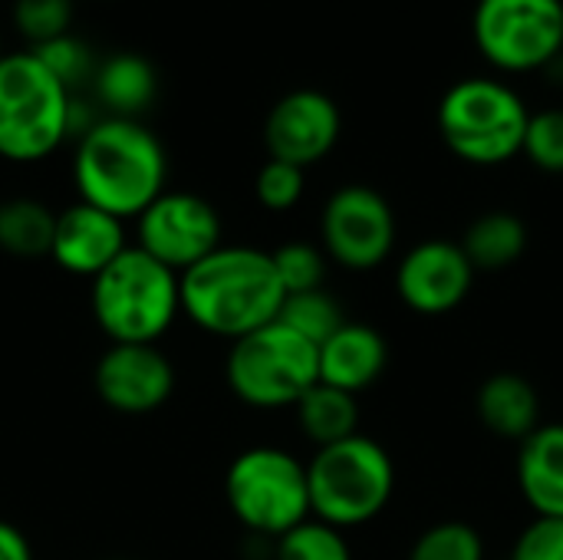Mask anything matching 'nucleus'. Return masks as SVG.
<instances>
[{"label":"nucleus","instance_id":"f257e3e1","mask_svg":"<svg viewBox=\"0 0 563 560\" xmlns=\"http://www.w3.org/2000/svg\"><path fill=\"white\" fill-rule=\"evenodd\" d=\"M181 314L205 333L241 340L277 320L284 287L271 251L247 244H221L214 254L178 274Z\"/></svg>","mask_w":563,"mask_h":560},{"label":"nucleus","instance_id":"f03ea898","mask_svg":"<svg viewBox=\"0 0 563 560\" xmlns=\"http://www.w3.org/2000/svg\"><path fill=\"white\" fill-rule=\"evenodd\" d=\"M168 158L158 135L139 119H96L76 145L73 185L79 201L129 221L165 191Z\"/></svg>","mask_w":563,"mask_h":560},{"label":"nucleus","instance_id":"7ed1b4c3","mask_svg":"<svg viewBox=\"0 0 563 560\" xmlns=\"http://www.w3.org/2000/svg\"><path fill=\"white\" fill-rule=\"evenodd\" d=\"M89 307L96 327L112 343H158L181 314L178 274L129 244L92 277Z\"/></svg>","mask_w":563,"mask_h":560},{"label":"nucleus","instance_id":"20e7f679","mask_svg":"<svg viewBox=\"0 0 563 560\" xmlns=\"http://www.w3.org/2000/svg\"><path fill=\"white\" fill-rule=\"evenodd\" d=\"M531 109L521 92L495 76H468L445 89L435 125L445 149L478 168H495L521 155Z\"/></svg>","mask_w":563,"mask_h":560},{"label":"nucleus","instance_id":"39448f33","mask_svg":"<svg viewBox=\"0 0 563 560\" xmlns=\"http://www.w3.org/2000/svg\"><path fill=\"white\" fill-rule=\"evenodd\" d=\"M310 518L340 531L376 521L396 492V465L386 446L356 432L343 442L323 446L307 462Z\"/></svg>","mask_w":563,"mask_h":560},{"label":"nucleus","instance_id":"423d86ee","mask_svg":"<svg viewBox=\"0 0 563 560\" xmlns=\"http://www.w3.org/2000/svg\"><path fill=\"white\" fill-rule=\"evenodd\" d=\"M73 135V92L33 50L0 56V158L40 162Z\"/></svg>","mask_w":563,"mask_h":560},{"label":"nucleus","instance_id":"0eeeda50","mask_svg":"<svg viewBox=\"0 0 563 560\" xmlns=\"http://www.w3.org/2000/svg\"><path fill=\"white\" fill-rule=\"evenodd\" d=\"M224 502L251 535L277 541L310 518L307 465L287 449L254 446L228 465Z\"/></svg>","mask_w":563,"mask_h":560},{"label":"nucleus","instance_id":"6e6552de","mask_svg":"<svg viewBox=\"0 0 563 560\" xmlns=\"http://www.w3.org/2000/svg\"><path fill=\"white\" fill-rule=\"evenodd\" d=\"M224 380L251 409H294L300 396L320 383L317 347L274 320L231 343Z\"/></svg>","mask_w":563,"mask_h":560},{"label":"nucleus","instance_id":"1a4fd4ad","mask_svg":"<svg viewBox=\"0 0 563 560\" xmlns=\"http://www.w3.org/2000/svg\"><path fill=\"white\" fill-rule=\"evenodd\" d=\"M472 40L501 73H538L563 56V0H478Z\"/></svg>","mask_w":563,"mask_h":560},{"label":"nucleus","instance_id":"9d476101","mask_svg":"<svg viewBox=\"0 0 563 560\" xmlns=\"http://www.w3.org/2000/svg\"><path fill=\"white\" fill-rule=\"evenodd\" d=\"M396 211L373 185H343L323 205L320 248L343 271L369 274L383 267L396 248Z\"/></svg>","mask_w":563,"mask_h":560},{"label":"nucleus","instance_id":"9b49d317","mask_svg":"<svg viewBox=\"0 0 563 560\" xmlns=\"http://www.w3.org/2000/svg\"><path fill=\"white\" fill-rule=\"evenodd\" d=\"M135 248L185 274L221 248V215L195 191H162L135 218Z\"/></svg>","mask_w":563,"mask_h":560},{"label":"nucleus","instance_id":"f8f14e48","mask_svg":"<svg viewBox=\"0 0 563 560\" xmlns=\"http://www.w3.org/2000/svg\"><path fill=\"white\" fill-rule=\"evenodd\" d=\"M475 277L478 274L468 264L459 241L429 238L402 254V261L396 264L393 284H396V297L412 314L445 317L468 300Z\"/></svg>","mask_w":563,"mask_h":560},{"label":"nucleus","instance_id":"ddd939ff","mask_svg":"<svg viewBox=\"0 0 563 560\" xmlns=\"http://www.w3.org/2000/svg\"><path fill=\"white\" fill-rule=\"evenodd\" d=\"M343 132L340 106L320 89H290L274 102L264 122L267 155L277 162H290L297 168H310L323 162Z\"/></svg>","mask_w":563,"mask_h":560},{"label":"nucleus","instance_id":"4468645a","mask_svg":"<svg viewBox=\"0 0 563 560\" xmlns=\"http://www.w3.org/2000/svg\"><path fill=\"white\" fill-rule=\"evenodd\" d=\"M92 386L112 413L148 416L172 399L175 366L155 343H112L92 370Z\"/></svg>","mask_w":563,"mask_h":560},{"label":"nucleus","instance_id":"2eb2a0df","mask_svg":"<svg viewBox=\"0 0 563 560\" xmlns=\"http://www.w3.org/2000/svg\"><path fill=\"white\" fill-rule=\"evenodd\" d=\"M125 248H129L125 244V221L106 215L102 208L76 201V205L56 211L49 257L59 271L92 281Z\"/></svg>","mask_w":563,"mask_h":560},{"label":"nucleus","instance_id":"dca6fc26","mask_svg":"<svg viewBox=\"0 0 563 560\" xmlns=\"http://www.w3.org/2000/svg\"><path fill=\"white\" fill-rule=\"evenodd\" d=\"M389 366V343L369 323L346 320L327 343L317 347L320 383L336 386L350 396H360L373 383L383 380Z\"/></svg>","mask_w":563,"mask_h":560},{"label":"nucleus","instance_id":"f3484780","mask_svg":"<svg viewBox=\"0 0 563 560\" xmlns=\"http://www.w3.org/2000/svg\"><path fill=\"white\" fill-rule=\"evenodd\" d=\"M475 416L495 439L521 446L544 422L541 393L525 373L515 370L492 373L488 380H482L475 393Z\"/></svg>","mask_w":563,"mask_h":560},{"label":"nucleus","instance_id":"a211bd4d","mask_svg":"<svg viewBox=\"0 0 563 560\" xmlns=\"http://www.w3.org/2000/svg\"><path fill=\"white\" fill-rule=\"evenodd\" d=\"M521 498L541 518H563V422H541L515 459Z\"/></svg>","mask_w":563,"mask_h":560},{"label":"nucleus","instance_id":"6ab92c4d","mask_svg":"<svg viewBox=\"0 0 563 560\" xmlns=\"http://www.w3.org/2000/svg\"><path fill=\"white\" fill-rule=\"evenodd\" d=\"M92 86L99 102L115 119H139L158 96V73L139 53H112L96 63Z\"/></svg>","mask_w":563,"mask_h":560},{"label":"nucleus","instance_id":"aec40b11","mask_svg":"<svg viewBox=\"0 0 563 560\" xmlns=\"http://www.w3.org/2000/svg\"><path fill=\"white\" fill-rule=\"evenodd\" d=\"M528 224L521 221V215L495 208L478 215L465 234H462V251L468 257V264L475 267V274H505L508 267H515L525 251H528Z\"/></svg>","mask_w":563,"mask_h":560},{"label":"nucleus","instance_id":"412c9836","mask_svg":"<svg viewBox=\"0 0 563 560\" xmlns=\"http://www.w3.org/2000/svg\"><path fill=\"white\" fill-rule=\"evenodd\" d=\"M294 413H297L300 432L317 449L343 442V439L360 432V403H356V396H350V393H343L336 386H327V383H313L300 396Z\"/></svg>","mask_w":563,"mask_h":560},{"label":"nucleus","instance_id":"4be33fe9","mask_svg":"<svg viewBox=\"0 0 563 560\" xmlns=\"http://www.w3.org/2000/svg\"><path fill=\"white\" fill-rule=\"evenodd\" d=\"M56 211L36 198L0 201V251L10 257H49Z\"/></svg>","mask_w":563,"mask_h":560},{"label":"nucleus","instance_id":"5701e85b","mask_svg":"<svg viewBox=\"0 0 563 560\" xmlns=\"http://www.w3.org/2000/svg\"><path fill=\"white\" fill-rule=\"evenodd\" d=\"M277 323H284L307 343L320 347L346 323V317H343V307L336 304V297L327 287H320V290H307V294H287L280 304Z\"/></svg>","mask_w":563,"mask_h":560},{"label":"nucleus","instance_id":"b1692460","mask_svg":"<svg viewBox=\"0 0 563 560\" xmlns=\"http://www.w3.org/2000/svg\"><path fill=\"white\" fill-rule=\"evenodd\" d=\"M274 560H353V551L340 528L307 518L274 541Z\"/></svg>","mask_w":563,"mask_h":560},{"label":"nucleus","instance_id":"393cba45","mask_svg":"<svg viewBox=\"0 0 563 560\" xmlns=\"http://www.w3.org/2000/svg\"><path fill=\"white\" fill-rule=\"evenodd\" d=\"M406 560H485V538L468 521H439L412 541Z\"/></svg>","mask_w":563,"mask_h":560},{"label":"nucleus","instance_id":"a878e982","mask_svg":"<svg viewBox=\"0 0 563 560\" xmlns=\"http://www.w3.org/2000/svg\"><path fill=\"white\" fill-rule=\"evenodd\" d=\"M274 271L280 277L284 294H307V290H320L327 281V254L323 248L310 244V241H287L277 251H271Z\"/></svg>","mask_w":563,"mask_h":560},{"label":"nucleus","instance_id":"bb28decb","mask_svg":"<svg viewBox=\"0 0 563 560\" xmlns=\"http://www.w3.org/2000/svg\"><path fill=\"white\" fill-rule=\"evenodd\" d=\"M521 155L548 175H563V109L531 112Z\"/></svg>","mask_w":563,"mask_h":560},{"label":"nucleus","instance_id":"cd10ccee","mask_svg":"<svg viewBox=\"0 0 563 560\" xmlns=\"http://www.w3.org/2000/svg\"><path fill=\"white\" fill-rule=\"evenodd\" d=\"M73 0H16L13 3V26L30 46H43L56 36L69 33Z\"/></svg>","mask_w":563,"mask_h":560},{"label":"nucleus","instance_id":"c85d7f7f","mask_svg":"<svg viewBox=\"0 0 563 560\" xmlns=\"http://www.w3.org/2000/svg\"><path fill=\"white\" fill-rule=\"evenodd\" d=\"M307 188V172L290 165V162H277L267 158L254 178V198L267 208V211H290L300 205Z\"/></svg>","mask_w":563,"mask_h":560},{"label":"nucleus","instance_id":"c756f323","mask_svg":"<svg viewBox=\"0 0 563 560\" xmlns=\"http://www.w3.org/2000/svg\"><path fill=\"white\" fill-rule=\"evenodd\" d=\"M36 56H40V63L73 92V86L76 83H82V79H92V73H96V63H92V53L86 50V43L82 40H76L73 33H66V36H56V40H49V43H43V46H30Z\"/></svg>","mask_w":563,"mask_h":560},{"label":"nucleus","instance_id":"7c9ffc66","mask_svg":"<svg viewBox=\"0 0 563 560\" xmlns=\"http://www.w3.org/2000/svg\"><path fill=\"white\" fill-rule=\"evenodd\" d=\"M511 560H563V518H541L518 535Z\"/></svg>","mask_w":563,"mask_h":560},{"label":"nucleus","instance_id":"2f4dec72","mask_svg":"<svg viewBox=\"0 0 563 560\" xmlns=\"http://www.w3.org/2000/svg\"><path fill=\"white\" fill-rule=\"evenodd\" d=\"M0 560H33L26 535L10 521H0Z\"/></svg>","mask_w":563,"mask_h":560},{"label":"nucleus","instance_id":"473e14b6","mask_svg":"<svg viewBox=\"0 0 563 560\" xmlns=\"http://www.w3.org/2000/svg\"><path fill=\"white\" fill-rule=\"evenodd\" d=\"M109 560H129V558H109Z\"/></svg>","mask_w":563,"mask_h":560},{"label":"nucleus","instance_id":"72a5a7b5","mask_svg":"<svg viewBox=\"0 0 563 560\" xmlns=\"http://www.w3.org/2000/svg\"><path fill=\"white\" fill-rule=\"evenodd\" d=\"M0 56H3V50H0Z\"/></svg>","mask_w":563,"mask_h":560}]
</instances>
